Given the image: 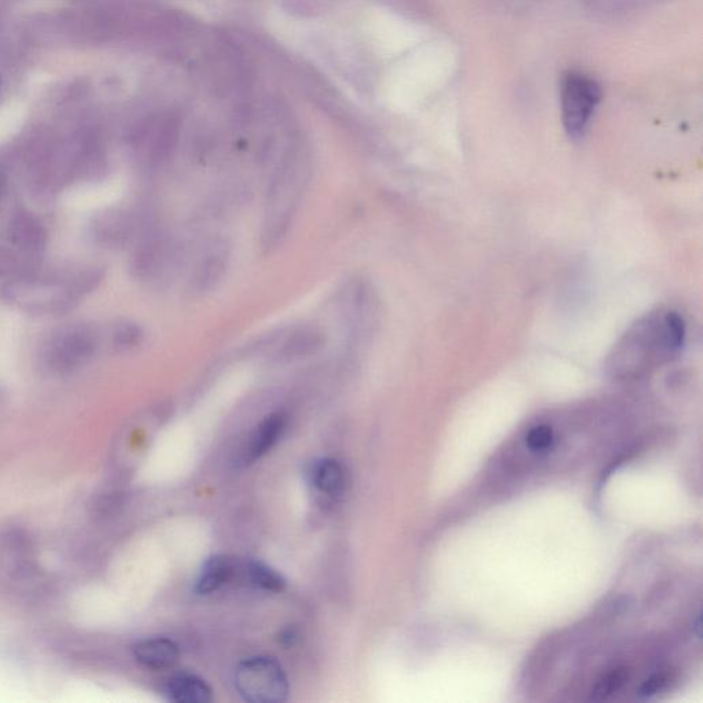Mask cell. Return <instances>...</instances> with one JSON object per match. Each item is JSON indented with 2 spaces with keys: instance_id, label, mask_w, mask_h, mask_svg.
I'll return each instance as SVG.
<instances>
[{
  "instance_id": "1",
  "label": "cell",
  "mask_w": 703,
  "mask_h": 703,
  "mask_svg": "<svg viewBox=\"0 0 703 703\" xmlns=\"http://www.w3.org/2000/svg\"><path fill=\"white\" fill-rule=\"evenodd\" d=\"M684 338L686 325L677 312L651 315L629 331L618 345L612 360L613 363H627L635 368L664 363L682 349Z\"/></svg>"
},
{
  "instance_id": "2",
  "label": "cell",
  "mask_w": 703,
  "mask_h": 703,
  "mask_svg": "<svg viewBox=\"0 0 703 703\" xmlns=\"http://www.w3.org/2000/svg\"><path fill=\"white\" fill-rule=\"evenodd\" d=\"M235 687L250 703H281L289 697V679L275 658L257 655L235 669Z\"/></svg>"
},
{
  "instance_id": "3",
  "label": "cell",
  "mask_w": 703,
  "mask_h": 703,
  "mask_svg": "<svg viewBox=\"0 0 703 703\" xmlns=\"http://www.w3.org/2000/svg\"><path fill=\"white\" fill-rule=\"evenodd\" d=\"M305 176L297 174L294 168H283L274 176L268 190V212L265 215L263 244L272 249L285 237L300 201Z\"/></svg>"
},
{
  "instance_id": "4",
  "label": "cell",
  "mask_w": 703,
  "mask_h": 703,
  "mask_svg": "<svg viewBox=\"0 0 703 703\" xmlns=\"http://www.w3.org/2000/svg\"><path fill=\"white\" fill-rule=\"evenodd\" d=\"M98 349L91 327L76 325L57 331L44 345L43 366L53 374L66 375L86 366Z\"/></svg>"
},
{
  "instance_id": "5",
  "label": "cell",
  "mask_w": 703,
  "mask_h": 703,
  "mask_svg": "<svg viewBox=\"0 0 703 703\" xmlns=\"http://www.w3.org/2000/svg\"><path fill=\"white\" fill-rule=\"evenodd\" d=\"M601 97V87L595 80L577 73L566 77L562 86V120L570 136L584 134Z\"/></svg>"
},
{
  "instance_id": "6",
  "label": "cell",
  "mask_w": 703,
  "mask_h": 703,
  "mask_svg": "<svg viewBox=\"0 0 703 703\" xmlns=\"http://www.w3.org/2000/svg\"><path fill=\"white\" fill-rule=\"evenodd\" d=\"M325 341V334L316 327H296L265 342L264 356L271 363L298 362L322 351Z\"/></svg>"
},
{
  "instance_id": "7",
  "label": "cell",
  "mask_w": 703,
  "mask_h": 703,
  "mask_svg": "<svg viewBox=\"0 0 703 703\" xmlns=\"http://www.w3.org/2000/svg\"><path fill=\"white\" fill-rule=\"evenodd\" d=\"M230 248L224 241H213L195 264L190 285L194 293H208L223 281L230 265Z\"/></svg>"
},
{
  "instance_id": "8",
  "label": "cell",
  "mask_w": 703,
  "mask_h": 703,
  "mask_svg": "<svg viewBox=\"0 0 703 703\" xmlns=\"http://www.w3.org/2000/svg\"><path fill=\"white\" fill-rule=\"evenodd\" d=\"M287 426V415L283 411L271 412L256 426L253 433L250 434L248 443L244 449L245 465H252L261 458H264L272 448L278 444L285 433Z\"/></svg>"
},
{
  "instance_id": "9",
  "label": "cell",
  "mask_w": 703,
  "mask_h": 703,
  "mask_svg": "<svg viewBox=\"0 0 703 703\" xmlns=\"http://www.w3.org/2000/svg\"><path fill=\"white\" fill-rule=\"evenodd\" d=\"M135 661L143 668L164 671L174 668L179 661V646L167 638L143 639L132 649Z\"/></svg>"
},
{
  "instance_id": "10",
  "label": "cell",
  "mask_w": 703,
  "mask_h": 703,
  "mask_svg": "<svg viewBox=\"0 0 703 703\" xmlns=\"http://www.w3.org/2000/svg\"><path fill=\"white\" fill-rule=\"evenodd\" d=\"M171 260V245L168 239L156 235L143 242L132 260V271L141 279H152L160 275Z\"/></svg>"
},
{
  "instance_id": "11",
  "label": "cell",
  "mask_w": 703,
  "mask_h": 703,
  "mask_svg": "<svg viewBox=\"0 0 703 703\" xmlns=\"http://www.w3.org/2000/svg\"><path fill=\"white\" fill-rule=\"evenodd\" d=\"M309 482L322 495L338 498L347 488L344 466L333 458L314 460L308 470Z\"/></svg>"
},
{
  "instance_id": "12",
  "label": "cell",
  "mask_w": 703,
  "mask_h": 703,
  "mask_svg": "<svg viewBox=\"0 0 703 703\" xmlns=\"http://www.w3.org/2000/svg\"><path fill=\"white\" fill-rule=\"evenodd\" d=\"M238 573L234 559L226 555H215L202 565L198 579L195 581V591L200 595H211L222 590Z\"/></svg>"
},
{
  "instance_id": "13",
  "label": "cell",
  "mask_w": 703,
  "mask_h": 703,
  "mask_svg": "<svg viewBox=\"0 0 703 703\" xmlns=\"http://www.w3.org/2000/svg\"><path fill=\"white\" fill-rule=\"evenodd\" d=\"M165 695L176 703H209L213 701V690L200 676L179 673L168 680Z\"/></svg>"
},
{
  "instance_id": "14",
  "label": "cell",
  "mask_w": 703,
  "mask_h": 703,
  "mask_svg": "<svg viewBox=\"0 0 703 703\" xmlns=\"http://www.w3.org/2000/svg\"><path fill=\"white\" fill-rule=\"evenodd\" d=\"M31 566L28 541L24 536L10 533L0 540V572L10 577H21Z\"/></svg>"
},
{
  "instance_id": "15",
  "label": "cell",
  "mask_w": 703,
  "mask_h": 703,
  "mask_svg": "<svg viewBox=\"0 0 703 703\" xmlns=\"http://www.w3.org/2000/svg\"><path fill=\"white\" fill-rule=\"evenodd\" d=\"M246 579L261 591L281 594L286 590L287 581L278 570L260 561H249L244 566Z\"/></svg>"
},
{
  "instance_id": "16",
  "label": "cell",
  "mask_w": 703,
  "mask_h": 703,
  "mask_svg": "<svg viewBox=\"0 0 703 703\" xmlns=\"http://www.w3.org/2000/svg\"><path fill=\"white\" fill-rule=\"evenodd\" d=\"M143 340H145V331L138 323L121 322L113 331V345L120 352L138 348Z\"/></svg>"
},
{
  "instance_id": "17",
  "label": "cell",
  "mask_w": 703,
  "mask_h": 703,
  "mask_svg": "<svg viewBox=\"0 0 703 703\" xmlns=\"http://www.w3.org/2000/svg\"><path fill=\"white\" fill-rule=\"evenodd\" d=\"M14 239L25 249H39L43 244L44 234L39 224L29 217H21L13 226Z\"/></svg>"
},
{
  "instance_id": "18",
  "label": "cell",
  "mask_w": 703,
  "mask_h": 703,
  "mask_svg": "<svg viewBox=\"0 0 703 703\" xmlns=\"http://www.w3.org/2000/svg\"><path fill=\"white\" fill-rule=\"evenodd\" d=\"M103 237L112 242H124L134 230V222L125 213H116L103 222Z\"/></svg>"
},
{
  "instance_id": "19",
  "label": "cell",
  "mask_w": 703,
  "mask_h": 703,
  "mask_svg": "<svg viewBox=\"0 0 703 703\" xmlns=\"http://www.w3.org/2000/svg\"><path fill=\"white\" fill-rule=\"evenodd\" d=\"M554 441V433L546 425L536 426L526 436V444L535 452L547 451Z\"/></svg>"
},
{
  "instance_id": "20",
  "label": "cell",
  "mask_w": 703,
  "mask_h": 703,
  "mask_svg": "<svg viewBox=\"0 0 703 703\" xmlns=\"http://www.w3.org/2000/svg\"><path fill=\"white\" fill-rule=\"evenodd\" d=\"M624 683V673L613 672L607 675L605 679L596 684L595 690L592 691V699L601 701V699L609 698L610 695L616 693L618 688Z\"/></svg>"
},
{
  "instance_id": "21",
  "label": "cell",
  "mask_w": 703,
  "mask_h": 703,
  "mask_svg": "<svg viewBox=\"0 0 703 703\" xmlns=\"http://www.w3.org/2000/svg\"><path fill=\"white\" fill-rule=\"evenodd\" d=\"M662 686H664V679H662V677H651L650 680L644 683L642 690H640V695H643V697H651V695L658 693Z\"/></svg>"
},
{
  "instance_id": "22",
  "label": "cell",
  "mask_w": 703,
  "mask_h": 703,
  "mask_svg": "<svg viewBox=\"0 0 703 703\" xmlns=\"http://www.w3.org/2000/svg\"><path fill=\"white\" fill-rule=\"evenodd\" d=\"M297 632L293 628L286 629L282 632L281 640L286 646H293L294 642L297 640Z\"/></svg>"
},
{
  "instance_id": "23",
  "label": "cell",
  "mask_w": 703,
  "mask_h": 703,
  "mask_svg": "<svg viewBox=\"0 0 703 703\" xmlns=\"http://www.w3.org/2000/svg\"><path fill=\"white\" fill-rule=\"evenodd\" d=\"M3 404V395L2 392H0V407H2Z\"/></svg>"
},
{
  "instance_id": "24",
  "label": "cell",
  "mask_w": 703,
  "mask_h": 703,
  "mask_svg": "<svg viewBox=\"0 0 703 703\" xmlns=\"http://www.w3.org/2000/svg\"><path fill=\"white\" fill-rule=\"evenodd\" d=\"M0 86H2V79H0Z\"/></svg>"
}]
</instances>
